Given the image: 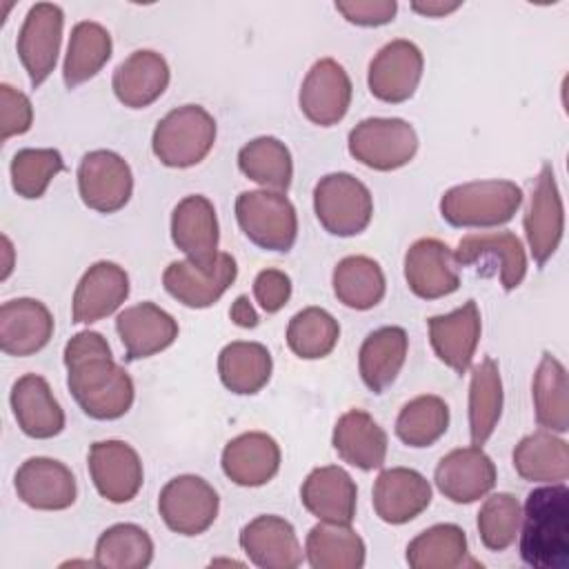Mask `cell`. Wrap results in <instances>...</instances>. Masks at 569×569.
Returning a JSON list of instances; mask_svg holds the SVG:
<instances>
[{
  "instance_id": "9",
  "label": "cell",
  "mask_w": 569,
  "mask_h": 569,
  "mask_svg": "<svg viewBox=\"0 0 569 569\" xmlns=\"http://www.w3.org/2000/svg\"><path fill=\"white\" fill-rule=\"evenodd\" d=\"M220 498L200 476L182 473L171 478L158 498V511L164 525L180 536L204 533L218 516Z\"/></svg>"
},
{
  "instance_id": "8",
  "label": "cell",
  "mask_w": 569,
  "mask_h": 569,
  "mask_svg": "<svg viewBox=\"0 0 569 569\" xmlns=\"http://www.w3.org/2000/svg\"><path fill=\"white\" fill-rule=\"evenodd\" d=\"M238 264L231 253L218 251L209 260H176L162 273V284L171 298L191 309L211 307L233 284Z\"/></svg>"
},
{
  "instance_id": "5",
  "label": "cell",
  "mask_w": 569,
  "mask_h": 569,
  "mask_svg": "<svg viewBox=\"0 0 569 569\" xmlns=\"http://www.w3.org/2000/svg\"><path fill=\"white\" fill-rule=\"evenodd\" d=\"M313 211L331 236H358L369 227L373 216L371 191L351 173H329L313 189Z\"/></svg>"
},
{
  "instance_id": "51",
  "label": "cell",
  "mask_w": 569,
  "mask_h": 569,
  "mask_svg": "<svg viewBox=\"0 0 569 569\" xmlns=\"http://www.w3.org/2000/svg\"><path fill=\"white\" fill-rule=\"evenodd\" d=\"M458 7H460V2H451V4H447V2H427V4H422V2H413V4H411V9H413V11H418V13H422V16H429V18L447 16V13L456 11Z\"/></svg>"
},
{
  "instance_id": "23",
  "label": "cell",
  "mask_w": 569,
  "mask_h": 569,
  "mask_svg": "<svg viewBox=\"0 0 569 569\" xmlns=\"http://www.w3.org/2000/svg\"><path fill=\"white\" fill-rule=\"evenodd\" d=\"M116 331L122 340L124 358L133 362L171 347L178 338V322L158 305L138 302L118 313Z\"/></svg>"
},
{
  "instance_id": "37",
  "label": "cell",
  "mask_w": 569,
  "mask_h": 569,
  "mask_svg": "<svg viewBox=\"0 0 569 569\" xmlns=\"http://www.w3.org/2000/svg\"><path fill=\"white\" fill-rule=\"evenodd\" d=\"M111 33L91 20H82L71 29L69 47L62 64V78L67 89L91 80L111 58Z\"/></svg>"
},
{
  "instance_id": "44",
  "label": "cell",
  "mask_w": 569,
  "mask_h": 569,
  "mask_svg": "<svg viewBox=\"0 0 569 569\" xmlns=\"http://www.w3.org/2000/svg\"><path fill=\"white\" fill-rule=\"evenodd\" d=\"M338 320L320 307H307L298 311L287 325V345L302 360H318L329 356L338 345Z\"/></svg>"
},
{
  "instance_id": "34",
  "label": "cell",
  "mask_w": 569,
  "mask_h": 569,
  "mask_svg": "<svg viewBox=\"0 0 569 569\" xmlns=\"http://www.w3.org/2000/svg\"><path fill=\"white\" fill-rule=\"evenodd\" d=\"M271 353L260 342L236 340L222 347L218 356V373L222 385L238 396L258 393L271 378Z\"/></svg>"
},
{
  "instance_id": "48",
  "label": "cell",
  "mask_w": 569,
  "mask_h": 569,
  "mask_svg": "<svg viewBox=\"0 0 569 569\" xmlns=\"http://www.w3.org/2000/svg\"><path fill=\"white\" fill-rule=\"evenodd\" d=\"M336 11L345 16L347 22L358 27H380L393 20L398 11L396 0H340Z\"/></svg>"
},
{
  "instance_id": "46",
  "label": "cell",
  "mask_w": 569,
  "mask_h": 569,
  "mask_svg": "<svg viewBox=\"0 0 569 569\" xmlns=\"http://www.w3.org/2000/svg\"><path fill=\"white\" fill-rule=\"evenodd\" d=\"M62 169L58 149H20L11 160V187L22 198H42Z\"/></svg>"
},
{
  "instance_id": "16",
  "label": "cell",
  "mask_w": 569,
  "mask_h": 569,
  "mask_svg": "<svg viewBox=\"0 0 569 569\" xmlns=\"http://www.w3.org/2000/svg\"><path fill=\"white\" fill-rule=\"evenodd\" d=\"M433 480L445 498L458 505H469L493 489L496 465L482 447H460L440 458Z\"/></svg>"
},
{
  "instance_id": "28",
  "label": "cell",
  "mask_w": 569,
  "mask_h": 569,
  "mask_svg": "<svg viewBox=\"0 0 569 569\" xmlns=\"http://www.w3.org/2000/svg\"><path fill=\"white\" fill-rule=\"evenodd\" d=\"M222 471L240 487L267 485L280 469V447L262 431H247L222 449Z\"/></svg>"
},
{
  "instance_id": "13",
  "label": "cell",
  "mask_w": 569,
  "mask_h": 569,
  "mask_svg": "<svg viewBox=\"0 0 569 569\" xmlns=\"http://www.w3.org/2000/svg\"><path fill=\"white\" fill-rule=\"evenodd\" d=\"M298 102L309 122L320 127L338 124L351 104V80L345 67L333 58L313 62L302 80Z\"/></svg>"
},
{
  "instance_id": "25",
  "label": "cell",
  "mask_w": 569,
  "mask_h": 569,
  "mask_svg": "<svg viewBox=\"0 0 569 569\" xmlns=\"http://www.w3.org/2000/svg\"><path fill=\"white\" fill-rule=\"evenodd\" d=\"M53 336V316L36 298L7 300L0 307V349L7 356H31Z\"/></svg>"
},
{
  "instance_id": "7",
  "label": "cell",
  "mask_w": 569,
  "mask_h": 569,
  "mask_svg": "<svg viewBox=\"0 0 569 569\" xmlns=\"http://www.w3.org/2000/svg\"><path fill=\"white\" fill-rule=\"evenodd\" d=\"M349 153L376 171L405 167L418 151L416 129L402 118H367L349 131Z\"/></svg>"
},
{
  "instance_id": "39",
  "label": "cell",
  "mask_w": 569,
  "mask_h": 569,
  "mask_svg": "<svg viewBox=\"0 0 569 569\" xmlns=\"http://www.w3.org/2000/svg\"><path fill=\"white\" fill-rule=\"evenodd\" d=\"M336 298L356 311L373 309L385 298V273L369 256H347L333 269Z\"/></svg>"
},
{
  "instance_id": "14",
  "label": "cell",
  "mask_w": 569,
  "mask_h": 569,
  "mask_svg": "<svg viewBox=\"0 0 569 569\" xmlns=\"http://www.w3.org/2000/svg\"><path fill=\"white\" fill-rule=\"evenodd\" d=\"M87 462L98 493L109 502H129L142 487L140 456L122 440L93 442Z\"/></svg>"
},
{
  "instance_id": "31",
  "label": "cell",
  "mask_w": 569,
  "mask_h": 569,
  "mask_svg": "<svg viewBox=\"0 0 569 569\" xmlns=\"http://www.w3.org/2000/svg\"><path fill=\"white\" fill-rule=\"evenodd\" d=\"M171 240L191 260H209L218 253V218L209 198L193 193L182 198L171 213Z\"/></svg>"
},
{
  "instance_id": "20",
  "label": "cell",
  "mask_w": 569,
  "mask_h": 569,
  "mask_svg": "<svg viewBox=\"0 0 569 569\" xmlns=\"http://www.w3.org/2000/svg\"><path fill=\"white\" fill-rule=\"evenodd\" d=\"M129 296L127 271L109 260L91 264L76 291L71 302V320L76 325H91L111 316Z\"/></svg>"
},
{
  "instance_id": "21",
  "label": "cell",
  "mask_w": 569,
  "mask_h": 569,
  "mask_svg": "<svg viewBox=\"0 0 569 569\" xmlns=\"http://www.w3.org/2000/svg\"><path fill=\"white\" fill-rule=\"evenodd\" d=\"M431 502L429 480L409 467L380 471L373 485V509L387 525H405L420 516Z\"/></svg>"
},
{
  "instance_id": "50",
  "label": "cell",
  "mask_w": 569,
  "mask_h": 569,
  "mask_svg": "<svg viewBox=\"0 0 569 569\" xmlns=\"http://www.w3.org/2000/svg\"><path fill=\"white\" fill-rule=\"evenodd\" d=\"M229 316H231V320L238 325V327H242V329H253V327H258V313H256V309H253V305L249 302V298L247 296H238L236 300H233V305H231V309H229Z\"/></svg>"
},
{
  "instance_id": "40",
  "label": "cell",
  "mask_w": 569,
  "mask_h": 569,
  "mask_svg": "<svg viewBox=\"0 0 569 569\" xmlns=\"http://www.w3.org/2000/svg\"><path fill=\"white\" fill-rule=\"evenodd\" d=\"M240 171L269 191H287L293 178L291 153L273 136H260L238 151Z\"/></svg>"
},
{
  "instance_id": "12",
  "label": "cell",
  "mask_w": 569,
  "mask_h": 569,
  "mask_svg": "<svg viewBox=\"0 0 569 569\" xmlns=\"http://www.w3.org/2000/svg\"><path fill=\"white\" fill-rule=\"evenodd\" d=\"M425 58L411 40L387 42L369 62L367 84L373 98L398 104L409 100L422 78Z\"/></svg>"
},
{
  "instance_id": "22",
  "label": "cell",
  "mask_w": 569,
  "mask_h": 569,
  "mask_svg": "<svg viewBox=\"0 0 569 569\" xmlns=\"http://www.w3.org/2000/svg\"><path fill=\"white\" fill-rule=\"evenodd\" d=\"M429 325V342L447 367H451L456 373H465L471 367L476 347L480 342V311L476 300H467L462 307H458L451 313L445 316H431L427 320Z\"/></svg>"
},
{
  "instance_id": "35",
  "label": "cell",
  "mask_w": 569,
  "mask_h": 569,
  "mask_svg": "<svg viewBox=\"0 0 569 569\" xmlns=\"http://www.w3.org/2000/svg\"><path fill=\"white\" fill-rule=\"evenodd\" d=\"M365 551L358 531L342 522L320 520V525L311 527L305 542V553L313 569H360Z\"/></svg>"
},
{
  "instance_id": "30",
  "label": "cell",
  "mask_w": 569,
  "mask_h": 569,
  "mask_svg": "<svg viewBox=\"0 0 569 569\" xmlns=\"http://www.w3.org/2000/svg\"><path fill=\"white\" fill-rule=\"evenodd\" d=\"M331 445L347 465L362 471L380 469L387 458V433L362 409H349L338 418Z\"/></svg>"
},
{
  "instance_id": "29",
  "label": "cell",
  "mask_w": 569,
  "mask_h": 569,
  "mask_svg": "<svg viewBox=\"0 0 569 569\" xmlns=\"http://www.w3.org/2000/svg\"><path fill=\"white\" fill-rule=\"evenodd\" d=\"M169 64L167 60L151 51V49H140L127 56L113 71L111 87L116 98L129 107V109H142L156 102L167 84H169Z\"/></svg>"
},
{
  "instance_id": "42",
  "label": "cell",
  "mask_w": 569,
  "mask_h": 569,
  "mask_svg": "<svg viewBox=\"0 0 569 569\" xmlns=\"http://www.w3.org/2000/svg\"><path fill=\"white\" fill-rule=\"evenodd\" d=\"M153 542L149 533L131 522L104 529L96 542V567L107 569H144L151 565Z\"/></svg>"
},
{
  "instance_id": "26",
  "label": "cell",
  "mask_w": 569,
  "mask_h": 569,
  "mask_svg": "<svg viewBox=\"0 0 569 569\" xmlns=\"http://www.w3.org/2000/svg\"><path fill=\"white\" fill-rule=\"evenodd\" d=\"M358 489L353 478L336 465L316 467L300 487L305 509L325 522L351 525L356 516Z\"/></svg>"
},
{
  "instance_id": "6",
  "label": "cell",
  "mask_w": 569,
  "mask_h": 569,
  "mask_svg": "<svg viewBox=\"0 0 569 569\" xmlns=\"http://www.w3.org/2000/svg\"><path fill=\"white\" fill-rule=\"evenodd\" d=\"M236 218L242 233L260 249L289 251L296 242V207L280 191H242L236 198Z\"/></svg>"
},
{
  "instance_id": "38",
  "label": "cell",
  "mask_w": 569,
  "mask_h": 569,
  "mask_svg": "<svg viewBox=\"0 0 569 569\" xmlns=\"http://www.w3.org/2000/svg\"><path fill=\"white\" fill-rule=\"evenodd\" d=\"M502 413V378L498 362L485 358L471 371L469 382V433L471 445L482 447L493 429L498 427Z\"/></svg>"
},
{
  "instance_id": "33",
  "label": "cell",
  "mask_w": 569,
  "mask_h": 569,
  "mask_svg": "<svg viewBox=\"0 0 569 569\" xmlns=\"http://www.w3.org/2000/svg\"><path fill=\"white\" fill-rule=\"evenodd\" d=\"M513 469L529 482H562L569 476V447L549 429L533 431L516 445Z\"/></svg>"
},
{
  "instance_id": "47",
  "label": "cell",
  "mask_w": 569,
  "mask_h": 569,
  "mask_svg": "<svg viewBox=\"0 0 569 569\" xmlns=\"http://www.w3.org/2000/svg\"><path fill=\"white\" fill-rule=\"evenodd\" d=\"M33 122V109L29 98L11 84H0V127L2 140L27 133Z\"/></svg>"
},
{
  "instance_id": "15",
  "label": "cell",
  "mask_w": 569,
  "mask_h": 569,
  "mask_svg": "<svg viewBox=\"0 0 569 569\" xmlns=\"http://www.w3.org/2000/svg\"><path fill=\"white\" fill-rule=\"evenodd\" d=\"M565 231V207L556 184L553 169L545 164L536 178L531 200L525 213V233L531 256L545 264L558 249Z\"/></svg>"
},
{
  "instance_id": "2",
  "label": "cell",
  "mask_w": 569,
  "mask_h": 569,
  "mask_svg": "<svg viewBox=\"0 0 569 569\" xmlns=\"http://www.w3.org/2000/svg\"><path fill=\"white\" fill-rule=\"evenodd\" d=\"M520 558L533 569L569 565V491L562 482L533 489L522 511Z\"/></svg>"
},
{
  "instance_id": "49",
  "label": "cell",
  "mask_w": 569,
  "mask_h": 569,
  "mask_svg": "<svg viewBox=\"0 0 569 569\" xmlns=\"http://www.w3.org/2000/svg\"><path fill=\"white\" fill-rule=\"evenodd\" d=\"M253 296L267 313H276L291 298V278L280 269H262L253 280Z\"/></svg>"
},
{
  "instance_id": "27",
  "label": "cell",
  "mask_w": 569,
  "mask_h": 569,
  "mask_svg": "<svg viewBox=\"0 0 569 569\" xmlns=\"http://www.w3.org/2000/svg\"><path fill=\"white\" fill-rule=\"evenodd\" d=\"M11 409L24 436L47 440L64 429V411L49 382L38 373H24L13 382Z\"/></svg>"
},
{
  "instance_id": "17",
  "label": "cell",
  "mask_w": 569,
  "mask_h": 569,
  "mask_svg": "<svg viewBox=\"0 0 569 569\" xmlns=\"http://www.w3.org/2000/svg\"><path fill=\"white\" fill-rule=\"evenodd\" d=\"M18 498L31 509L60 511L76 502V478L71 469L53 458L36 456L24 460L13 478Z\"/></svg>"
},
{
  "instance_id": "11",
  "label": "cell",
  "mask_w": 569,
  "mask_h": 569,
  "mask_svg": "<svg viewBox=\"0 0 569 569\" xmlns=\"http://www.w3.org/2000/svg\"><path fill=\"white\" fill-rule=\"evenodd\" d=\"M64 13L53 2H38L29 9L20 33H18V56L29 73L31 87L38 89L56 69L60 42H62Z\"/></svg>"
},
{
  "instance_id": "32",
  "label": "cell",
  "mask_w": 569,
  "mask_h": 569,
  "mask_svg": "<svg viewBox=\"0 0 569 569\" xmlns=\"http://www.w3.org/2000/svg\"><path fill=\"white\" fill-rule=\"evenodd\" d=\"M409 338L402 327H380L371 331L358 353V371L362 382L373 391L382 393L398 378L407 360Z\"/></svg>"
},
{
  "instance_id": "36",
  "label": "cell",
  "mask_w": 569,
  "mask_h": 569,
  "mask_svg": "<svg viewBox=\"0 0 569 569\" xmlns=\"http://www.w3.org/2000/svg\"><path fill=\"white\" fill-rule=\"evenodd\" d=\"M536 420L542 429L565 433L569 429V382L567 369L549 351L542 353L531 385Z\"/></svg>"
},
{
  "instance_id": "1",
  "label": "cell",
  "mask_w": 569,
  "mask_h": 569,
  "mask_svg": "<svg viewBox=\"0 0 569 569\" xmlns=\"http://www.w3.org/2000/svg\"><path fill=\"white\" fill-rule=\"evenodd\" d=\"M67 387L80 409L93 420L122 418L133 405V380L113 360L107 338L80 331L64 347Z\"/></svg>"
},
{
  "instance_id": "45",
  "label": "cell",
  "mask_w": 569,
  "mask_h": 569,
  "mask_svg": "<svg viewBox=\"0 0 569 569\" xmlns=\"http://www.w3.org/2000/svg\"><path fill=\"white\" fill-rule=\"evenodd\" d=\"M522 520V507L516 496L500 491L485 500V505L478 511V533L487 549L491 551H505L516 542V536L520 531Z\"/></svg>"
},
{
  "instance_id": "19",
  "label": "cell",
  "mask_w": 569,
  "mask_h": 569,
  "mask_svg": "<svg viewBox=\"0 0 569 569\" xmlns=\"http://www.w3.org/2000/svg\"><path fill=\"white\" fill-rule=\"evenodd\" d=\"M453 260L460 267L487 262L496 267L505 291H513L527 273V256L520 238L511 231L469 233L458 242Z\"/></svg>"
},
{
  "instance_id": "3",
  "label": "cell",
  "mask_w": 569,
  "mask_h": 569,
  "mask_svg": "<svg viewBox=\"0 0 569 569\" xmlns=\"http://www.w3.org/2000/svg\"><path fill=\"white\" fill-rule=\"evenodd\" d=\"M522 204V189L511 180H473L451 187L440 198V216L451 227L485 229L509 222Z\"/></svg>"
},
{
  "instance_id": "43",
  "label": "cell",
  "mask_w": 569,
  "mask_h": 569,
  "mask_svg": "<svg viewBox=\"0 0 569 569\" xmlns=\"http://www.w3.org/2000/svg\"><path fill=\"white\" fill-rule=\"evenodd\" d=\"M449 427V407L440 396H418L409 400L396 418V436L413 449L431 447Z\"/></svg>"
},
{
  "instance_id": "10",
  "label": "cell",
  "mask_w": 569,
  "mask_h": 569,
  "mask_svg": "<svg viewBox=\"0 0 569 569\" xmlns=\"http://www.w3.org/2000/svg\"><path fill=\"white\" fill-rule=\"evenodd\" d=\"M78 191L84 207L100 213H116L131 198V167L116 151H89L78 167Z\"/></svg>"
},
{
  "instance_id": "24",
  "label": "cell",
  "mask_w": 569,
  "mask_h": 569,
  "mask_svg": "<svg viewBox=\"0 0 569 569\" xmlns=\"http://www.w3.org/2000/svg\"><path fill=\"white\" fill-rule=\"evenodd\" d=\"M240 547L262 569H296L302 565V549L296 529L280 516H258L240 531Z\"/></svg>"
},
{
  "instance_id": "18",
  "label": "cell",
  "mask_w": 569,
  "mask_h": 569,
  "mask_svg": "<svg viewBox=\"0 0 569 569\" xmlns=\"http://www.w3.org/2000/svg\"><path fill=\"white\" fill-rule=\"evenodd\" d=\"M405 280L422 300H436L460 287L453 251L438 238H420L405 253Z\"/></svg>"
},
{
  "instance_id": "41",
  "label": "cell",
  "mask_w": 569,
  "mask_h": 569,
  "mask_svg": "<svg viewBox=\"0 0 569 569\" xmlns=\"http://www.w3.org/2000/svg\"><path fill=\"white\" fill-rule=\"evenodd\" d=\"M467 536L458 525H433L418 533L407 547V562L413 569H456L465 565Z\"/></svg>"
},
{
  "instance_id": "4",
  "label": "cell",
  "mask_w": 569,
  "mask_h": 569,
  "mask_svg": "<svg viewBox=\"0 0 569 569\" xmlns=\"http://www.w3.org/2000/svg\"><path fill=\"white\" fill-rule=\"evenodd\" d=\"M216 142V120L200 104L171 109L153 129L151 149L164 167L187 169L202 162Z\"/></svg>"
}]
</instances>
